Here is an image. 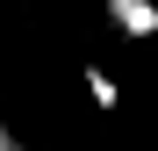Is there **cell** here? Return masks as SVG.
<instances>
[{
    "mask_svg": "<svg viewBox=\"0 0 158 151\" xmlns=\"http://www.w3.org/2000/svg\"><path fill=\"white\" fill-rule=\"evenodd\" d=\"M108 22H115V29L122 36H158V7H151V0H108Z\"/></svg>",
    "mask_w": 158,
    "mask_h": 151,
    "instance_id": "1",
    "label": "cell"
},
{
    "mask_svg": "<svg viewBox=\"0 0 158 151\" xmlns=\"http://www.w3.org/2000/svg\"><path fill=\"white\" fill-rule=\"evenodd\" d=\"M79 79H86V101H94L101 115H115V108H122V86H115L108 72H101V65H86V72H79Z\"/></svg>",
    "mask_w": 158,
    "mask_h": 151,
    "instance_id": "2",
    "label": "cell"
},
{
    "mask_svg": "<svg viewBox=\"0 0 158 151\" xmlns=\"http://www.w3.org/2000/svg\"><path fill=\"white\" fill-rule=\"evenodd\" d=\"M0 151H29V144H22V137L7 130V115H0Z\"/></svg>",
    "mask_w": 158,
    "mask_h": 151,
    "instance_id": "3",
    "label": "cell"
}]
</instances>
